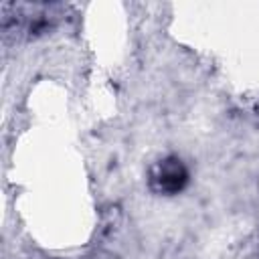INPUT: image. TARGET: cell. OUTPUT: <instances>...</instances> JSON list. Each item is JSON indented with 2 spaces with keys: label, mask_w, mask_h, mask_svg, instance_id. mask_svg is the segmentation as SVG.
I'll use <instances>...</instances> for the list:
<instances>
[{
  "label": "cell",
  "mask_w": 259,
  "mask_h": 259,
  "mask_svg": "<svg viewBox=\"0 0 259 259\" xmlns=\"http://www.w3.org/2000/svg\"><path fill=\"white\" fill-rule=\"evenodd\" d=\"M188 172L184 164L176 158H166L152 170V186L162 194H174L186 184Z\"/></svg>",
  "instance_id": "1"
},
{
  "label": "cell",
  "mask_w": 259,
  "mask_h": 259,
  "mask_svg": "<svg viewBox=\"0 0 259 259\" xmlns=\"http://www.w3.org/2000/svg\"><path fill=\"white\" fill-rule=\"evenodd\" d=\"M89 259H117L115 255H111V253H105V251H99V253H95L93 257H89Z\"/></svg>",
  "instance_id": "2"
}]
</instances>
